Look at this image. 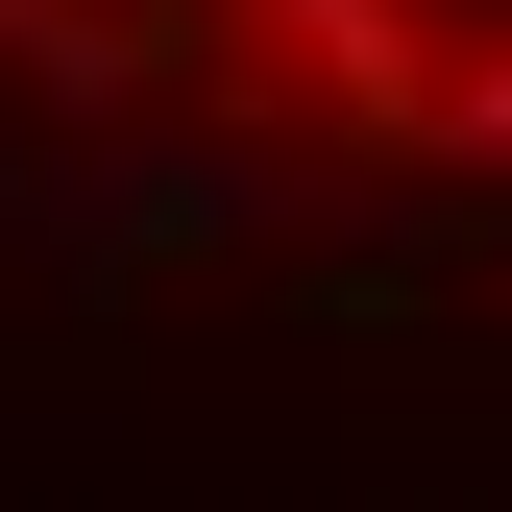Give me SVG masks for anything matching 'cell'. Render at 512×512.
Masks as SVG:
<instances>
[{
	"label": "cell",
	"mask_w": 512,
	"mask_h": 512,
	"mask_svg": "<svg viewBox=\"0 0 512 512\" xmlns=\"http://www.w3.org/2000/svg\"><path fill=\"white\" fill-rule=\"evenodd\" d=\"M439 147H464V171H512V25L464 49V74H439Z\"/></svg>",
	"instance_id": "6da1fadb"
}]
</instances>
